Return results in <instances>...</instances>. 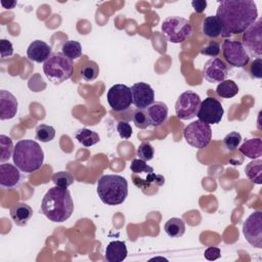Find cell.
<instances>
[{"label": "cell", "instance_id": "d6a6232c", "mask_svg": "<svg viewBox=\"0 0 262 262\" xmlns=\"http://www.w3.org/2000/svg\"><path fill=\"white\" fill-rule=\"evenodd\" d=\"M55 136V129L52 126L41 124L36 128V139L41 142H49Z\"/></svg>", "mask_w": 262, "mask_h": 262}, {"label": "cell", "instance_id": "7a4b0ae2", "mask_svg": "<svg viewBox=\"0 0 262 262\" xmlns=\"http://www.w3.org/2000/svg\"><path fill=\"white\" fill-rule=\"evenodd\" d=\"M42 213L52 222H64L74 212V203L68 188L53 186L43 196Z\"/></svg>", "mask_w": 262, "mask_h": 262}, {"label": "cell", "instance_id": "484cf974", "mask_svg": "<svg viewBox=\"0 0 262 262\" xmlns=\"http://www.w3.org/2000/svg\"><path fill=\"white\" fill-rule=\"evenodd\" d=\"M75 137L82 145H84L86 147L92 146L100 140L98 133H96L95 131H92L90 129H87V128H82V129L78 130L75 134Z\"/></svg>", "mask_w": 262, "mask_h": 262}, {"label": "cell", "instance_id": "2e32d148", "mask_svg": "<svg viewBox=\"0 0 262 262\" xmlns=\"http://www.w3.org/2000/svg\"><path fill=\"white\" fill-rule=\"evenodd\" d=\"M132 182L134 185L141 189V191L145 194H150L149 189H152L154 193L158 191V187L164 185L165 177L161 174H157L154 172H146L144 177H141L137 174L132 173L131 175Z\"/></svg>", "mask_w": 262, "mask_h": 262}, {"label": "cell", "instance_id": "d6986e66", "mask_svg": "<svg viewBox=\"0 0 262 262\" xmlns=\"http://www.w3.org/2000/svg\"><path fill=\"white\" fill-rule=\"evenodd\" d=\"M52 54L51 47L42 40H35L33 41L28 49H27V56L30 60L35 62H45L50 55Z\"/></svg>", "mask_w": 262, "mask_h": 262}, {"label": "cell", "instance_id": "9c48e42d", "mask_svg": "<svg viewBox=\"0 0 262 262\" xmlns=\"http://www.w3.org/2000/svg\"><path fill=\"white\" fill-rule=\"evenodd\" d=\"M201 97L191 90H187L179 95L175 103V113L180 120H190L194 118L201 105Z\"/></svg>", "mask_w": 262, "mask_h": 262}, {"label": "cell", "instance_id": "f546056e", "mask_svg": "<svg viewBox=\"0 0 262 262\" xmlns=\"http://www.w3.org/2000/svg\"><path fill=\"white\" fill-rule=\"evenodd\" d=\"M14 146L12 139L4 134L0 135V163L3 164L13 155Z\"/></svg>", "mask_w": 262, "mask_h": 262}, {"label": "cell", "instance_id": "d590c367", "mask_svg": "<svg viewBox=\"0 0 262 262\" xmlns=\"http://www.w3.org/2000/svg\"><path fill=\"white\" fill-rule=\"evenodd\" d=\"M133 122H134L135 126L139 129H146L148 126H150L145 110L137 108L133 115Z\"/></svg>", "mask_w": 262, "mask_h": 262}, {"label": "cell", "instance_id": "ac0fdd59", "mask_svg": "<svg viewBox=\"0 0 262 262\" xmlns=\"http://www.w3.org/2000/svg\"><path fill=\"white\" fill-rule=\"evenodd\" d=\"M20 170L12 164L3 163L0 165V185L3 188H13L20 181Z\"/></svg>", "mask_w": 262, "mask_h": 262}, {"label": "cell", "instance_id": "74e56055", "mask_svg": "<svg viewBox=\"0 0 262 262\" xmlns=\"http://www.w3.org/2000/svg\"><path fill=\"white\" fill-rule=\"evenodd\" d=\"M201 53L204 55H208L213 57H217L220 53V44L218 42H210L209 44H207L206 46H204L201 49Z\"/></svg>", "mask_w": 262, "mask_h": 262}, {"label": "cell", "instance_id": "8992f818", "mask_svg": "<svg viewBox=\"0 0 262 262\" xmlns=\"http://www.w3.org/2000/svg\"><path fill=\"white\" fill-rule=\"evenodd\" d=\"M162 32L169 42L178 44L190 37L192 26L188 19L173 15L164 19L162 23Z\"/></svg>", "mask_w": 262, "mask_h": 262}, {"label": "cell", "instance_id": "277c9868", "mask_svg": "<svg viewBox=\"0 0 262 262\" xmlns=\"http://www.w3.org/2000/svg\"><path fill=\"white\" fill-rule=\"evenodd\" d=\"M97 194L105 205H121L128 195V182L121 175H103L97 181Z\"/></svg>", "mask_w": 262, "mask_h": 262}, {"label": "cell", "instance_id": "4316f807", "mask_svg": "<svg viewBox=\"0 0 262 262\" xmlns=\"http://www.w3.org/2000/svg\"><path fill=\"white\" fill-rule=\"evenodd\" d=\"M245 173L247 177L256 184H261V173H262V161L260 159H255L248 163L245 168Z\"/></svg>", "mask_w": 262, "mask_h": 262}, {"label": "cell", "instance_id": "ffe728a7", "mask_svg": "<svg viewBox=\"0 0 262 262\" xmlns=\"http://www.w3.org/2000/svg\"><path fill=\"white\" fill-rule=\"evenodd\" d=\"M150 126L158 127L166 122L168 118V106L162 101H154L145 108Z\"/></svg>", "mask_w": 262, "mask_h": 262}, {"label": "cell", "instance_id": "5bb4252c", "mask_svg": "<svg viewBox=\"0 0 262 262\" xmlns=\"http://www.w3.org/2000/svg\"><path fill=\"white\" fill-rule=\"evenodd\" d=\"M132 103L138 110H145L155 101V91L149 84L137 82L131 87Z\"/></svg>", "mask_w": 262, "mask_h": 262}, {"label": "cell", "instance_id": "ee69618b", "mask_svg": "<svg viewBox=\"0 0 262 262\" xmlns=\"http://www.w3.org/2000/svg\"><path fill=\"white\" fill-rule=\"evenodd\" d=\"M1 4H2V6H3L4 8H6V9H11V8H13V7L16 5V2H15V1H10V2L6 3L5 1H2Z\"/></svg>", "mask_w": 262, "mask_h": 262}, {"label": "cell", "instance_id": "e575fe53", "mask_svg": "<svg viewBox=\"0 0 262 262\" xmlns=\"http://www.w3.org/2000/svg\"><path fill=\"white\" fill-rule=\"evenodd\" d=\"M155 150L152 145L147 141H142L137 148V156L142 161H150L154 158Z\"/></svg>", "mask_w": 262, "mask_h": 262}, {"label": "cell", "instance_id": "ab89813d", "mask_svg": "<svg viewBox=\"0 0 262 262\" xmlns=\"http://www.w3.org/2000/svg\"><path fill=\"white\" fill-rule=\"evenodd\" d=\"M117 131L121 138L128 139L132 135V127L131 125L126 121H120L117 125Z\"/></svg>", "mask_w": 262, "mask_h": 262}, {"label": "cell", "instance_id": "f1b7e54d", "mask_svg": "<svg viewBox=\"0 0 262 262\" xmlns=\"http://www.w3.org/2000/svg\"><path fill=\"white\" fill-rule=\"evenodd\" d=\"M61 53L71 60L78 59L82 55V46L78 41L68 40L61 45Z\"/></svg>", "mask_w": 262, "mask_h": 262}, {"label": "cell", "instance_id": "7402d4cb", "mask_svg": "<svg viewBox=\"0 0 262 262\" xmlns=\"http://www.w3.org/2000/svg\"><path fill=\"white\" fill-rule=\"evenodd\" d=\"M128 251L124 242L113 241L105 248L104 257L107 262H122L126 259Z\"/></svg>", "mask_w": 262, "mask_h": 262}, {"label": "cell", "instance_id": "b9f144b4", "mask_svg": "<svg viewBox=\"0 0 262 262\" xmlns=\"http://www.w3.org/2000/svg\"><path fill=\"white\" fill-rule=\"evenodd\" d=\"M220 256H221L220 249H218L216 247H210L204 253V257L209 261H214V260L220 258Z\"/></svg>", "mask_w": 262, "mask_h": 262}, {"label": "cell", "instance_id": "7bdbcfd3", "mask_svg": "<svg viewBox=\"0 0 262 262\" xmlns=\"http://www.w3.org/2000/svg\"><path fill=\"white\" fill-rule=\"evenodd\" d=\"M191 5L195 12L202 13L207 7V1L206 0H196V1L194 0L191 2Z\"/></svg>", "mask_w": 262, "mask_h": 262}, {"label": "cell", "instance_id": "e0dca14e", "mask_svg": "<svg viewBox=\"0 0 262 262\" xmlns=\"http://www.w3.org/2000/svg\"><path fill=\"white\" fill-rule=\"evenodd\" d=\"M17 100L15 96L7 91L0 90V120H10L17 113Z\"/></svg>", "mask_w": 262, "mask_h": 262}, {"label": "cell", "instance_id": "4fadbf2b", "mask_svg": "<svg viewBox=\"0 0 262 262\" xmlns=\"http://www.w3.org/2000/svg\"><path fill=\"white\" fill-rule=\"evenodd\" d=\"M224 110L221 102L214 97L205 98L200 105L196 117L206 124H218L223 117Z\"/></svg>", "mask_w": 262, "mask_h": 262}, {"label": "cell", "instance_id": "52a82bcc", "mask_svg": "<svg viewBox=\"0 0 262 262\" xmlns=\"http://www.w3.org/2000/svg\"><path fill=\"white\" fill-rule=\"evenodd\" d=\"M183 136L189 145L201 149L207 147L211 142L212 129L209 124L198 120L184 128Z\"/></svg>", "mask_w": 262, "mask_h": 262}, {"label": "cell", "instance_id": "4dcf8cb0", "mask_svg": "<svg viewBox=\"0 0 262 262\" xmlns=\"http://www.w3.org/2000/svg\"><path fill=\"white\" fill-rule=\"evenodd\" d=\"M99 75V67L93 60H88L81 69V77L83 80L90 82L95 80Z\"/></svg>", "mask_w": 262, "mask_h": 262}, {"label": "cell", "instance_id": "5b68a950", "mask_svg": "<svg viewBox=\"0 0 262 262\" xmlns=\"http://www.w3.org/2000/svg\"><path fill=\"white\" fill-rule=\"evenodd\" d=\"M43 72L49 81L54 84H60L72 77L74 64L61 52H54L44 62Z\"/></svg>", "mask_w": 262, "mask_h": 262}, {"label": "cell", "instance_id": "7c38bea8", "mask_svg": "<svg viewBox=\"0 0 262 262\" xmlns=\"http://www.w3.org/2000/svg\"><path fill=\"white\" fill-rule=\"evenodd\" d=\"M107 102L115 112H124L132 103V94L130 87L124 84H115L107 91Z\"/></svg>", "mask_w": 262, "mask_h": 262}, {"label": "cell", "instance_id": "cb8c5ba5", "mask_svg": "<svg viewBox=\"0 0 262 262\" xmlns=\"http://www.w3.org/2000/svg\"><path fill=\"white\" fill-rule=\"evenodd\" d=\"M202 31L209 38H217L222 34V24L216 15L207 16L203 20Z\"/></svg>", "mask_w": 262, "mask_h": 262}, {"label": "cell", "instance_id": "60d3db41", "mask_svg": "<svg viewBox=\"0 0 262 262\" xmlns=\"http://www.w3.org/2000/svg\"><path fill=\"white\" fill-rule=\"evenodd\" d=\"M0 52L1 57L5 58L7 56H11L13 54V46L12 43L7 39L0 40Z\"/></svg>", "mask_w": 262, "mask_h": 262}, {"label": "cell", "instance_id": "6da1fadb", "mask_svg": "<svg viewBox=\"0 0 262 262\" xmlns=\"http://www.w3.org/2000/svg\"><path fill=\"white\" fill-rule=\"evenodd\" d=\"M216 16L222 24V37L244 33L257 20V5L252 0H223L219 2Z\"/></svg>", "mask_w": 262, "mask_h": 262}, {"label": "cell", "instance_id": "ba28073f", "mask_svg": "<svg viewBox=\"0 0 262 262\" xmlns=\"http://www.w3.org/2000/svg\"><path fill=\"white\" fill-rule=\"evenodd\" d=\"M222 54L225 61L232 68L243 69L250 61V55L239 41L225 39L222 43Z\"/></svg>", "mask_w": 262, "mask_h": 262}, {"label": "cell", "instance_id": "8d00e7d4", "mask_svg": "<svg viewBox=\"0 0 262 262\" xmlns=\"http://www.w3.org/2000/svg\"><path fill=\"white\" fill-rule=\"evenodd\" d=\"M130 170L132 173H142V172H152L154 168L150 167L145 163V161H142L140 159H134L131 162Z\"/></svg>", "mask_w": 262, "mask_h": 262}, {"label": "cell", "instance_id": "1f68e13d", "mask_svg": "<svg viewBox=\"0 0 262 262\" xmlns=\"http://www.w3.org/2000/svg\"><path fill=\"white\" fill-rule=\"evenodd\" d=\"M51 180L56 186L68 188L70 185H72L74 183L75 178L72 175V173H70L68 171H59L52 175Z\"/></svg>", "mask_w": 262, "mask_h": 262}, {"label": "cell", "instance_id": "836d02e7", "mask_svg": "<svg viewBox=\"0 0 262 262\" xmlns=\"http://www.w3.org/2000/svg\"><path fill=\"white\" fill-rule=\"evenodd\" d=\"M242 141V136L238 132H230L223 138V145L227 151L235 150Z\"/></svg>", "mask_w": 262, "mask_h": 262}, {"label": "cell", "instance_id": "603a6c76", "mask_svg": "<svg viewBox=\"0 0 262 262\" xmlns=\"http://www.w3.org/2000/svg\"><path fill=\"white\" fill-rule=\"evenodd\" d=\"M238 150L250 159H259L262 156V140L260 138L248 139L238 147Z\"/></svg>", "mask_w": 262, "mask_h": 262}, {"label": "cell", "instance_id": "d4e9b609", "mask_svg": "<svg viewBox=\"0 0 262 262\" xmlns=\"http://www.w3.org/2000/svg\"><path fill=\"white\" fill-rule=\"evenodd\" d=\"M164 230L170 237H180L185 232V224L181 218H170L164 225Z\"/></svg>", "mask_w": 262, "mask_h": 262}, {"label": "cell", "instance_id": "3957f363", "mask_svg": "<svg viewBox=\"0 0 262 262\" xmlns=\"http://www.w3.org/2000/svg\"><path fill=\"white\" fill-rule=\"evenodd\" d=\"M13 164L25 173L39 170L44 162V152L40 144L32 139H23L16 142L12 155Z\"/></svg>", "mask_w": 262, "mask_h": 262}, {"label": "cell", "instance_id": "8fae6325", "mask_svg": "<svg viewBox=\"0 0 262 262\" xmlns=\"http://www.w3.org/2000/svg\"><path fill=\"white\" fill-rule=\"evenodd\" d=\"M243 233L247 242L254 248H262V212L250 214L243 224Z\"/></svg>", "mask_w": 262, "mask_h": 262}, {"label": "cell", "instance_id": "44dd1931", "mask_svg": "<svg viewBox=\"0 0 262 262\" xmlns=\"http://www.w3.org/2000/svg\"><path fill=\"white\" fill-rule=\"evenodd\" d=\"M10 217L17 226H26L33 216V209L26 203H16L10 208Z\"/></svg>", "mask_w": 262, "mask_h": 262}, {"label": "cell", "instance_id": "30bf717a", "mask_svg": "<svg viewBox=\"0 0 262 262\" xmlns=\"http://www.w3.org/2000/svg\"><path fill=\"white\" fill-rule=\"evenodd\" d=\"M262 20L258 18L244 33L242 44L249 55L257 58L262 56Z\"/></svg>", "mask_w": 262, "mask_h": 262}, {"label": "cell", "instance_id": "f35d334b", "mask_svg": "<svg viewBox=\"0 0 262 262\" xmlns=\"http://www.w3.org/2000/svg\"><path fill=\"white\" fill-rule=\"evenodd\" d=\"M249 73L251 78L253 79L262 78V58H256L251 62L249 68Z\"/></svg>", "mask_w": 262, "mask_h": 262}, {"label": "cell", "instance_id": "9a60e30c", "mask_svg": "<svg viewBox=\"0 0 262 262\" xmlns=\"http://www.w3.org/2000/svg\"><path fill=\"white\" fill-rule=\"evenodd\" d=\"M227 64L218 57L210 58L203 68V77L210 83L222 82L228 75Z\"/></svg>", "mask_w": 262, "mask_h": 262}, {"label": "cell", "instance_id": "83f0119b", "mask_svg": "<svg viewBox=\"0 0 262 262\" xmlns=\"http://www.w3.org/2000/svg\"><path fill=\"white\" fill-rule=\"evenodd\" d=\"M216 93L222 98H231L238 93V86L233 80H224L216 87Z\"/></svg>", "mask_w": 262, "mask_h": 262}]
</instances>
